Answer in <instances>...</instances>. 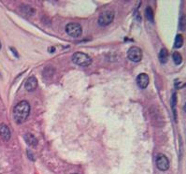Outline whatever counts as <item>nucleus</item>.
<instances>
[{
	"label": "nucleus",
	"instance_id": "5",
	"mask_svg": "<svg viewBox=\"0 0 186 174\" xmlns=\"http://www.w3.org/2000/svg\"><path fill=\"white\" fill-rule=\"evenodd\" d=\"M127 57L132 62H139L142 59V52L138 47H132L127 52Z\"/></svg>",
	"mask_w": 186,
	"mask_h": 174
},
{
	"label": "nucleus",
	"instance_id": "9",
	"mask_svg": "<svg viewBox=\"0 0 186 174\" xmlns=\"http://www.w3.org/2000/svg\"><path fill=\"white\" fill-rule=\"evenodd\" d=\"M24 87H25V90L28 91V92L35 91L37 89V87H38V81H37V79L34 76L28 78L27 81L25 82Z\"/></svg>",
	"mask_w": 186,
	"mask_h": 174
},
{
	"label": "nucleus",
	"instance_id": "8",
	"mask_svg": "<svg viewBox=\"0 0 186 174\" xmlns=\"http://www.w3.org/2000/svg\"><path fill=\"white\" fill-rule=\"evenodd\" d=\"M0 137L2 138L3 141H9L10 137H11V133H10V129L9 127L5 125V124H1L0 125Z\"/></svg>",
	"mask_w": 186,
	"mask_h": 174
},
{
	"label": "nucleus",
	"instance_id": "11",
	"mask_svg": "<svg viewBox=\"0 0 186 174\" xmlns=\"http://www.w3.org/2000/svg\"><path fill=\"white\" fill-rule=\"evenodd\" d=\"M168 53L166 48L161 49L159 53V60L162 64H166L168 62Z\"/></svg>",
	"mask_w": 186,
	"mask_h": 174
},
{
	"label": "nucleus",
	"instance_id": "18",
	"mask_svg": "<svg viewBox=\"0 0 186 174\" xmlns=\"http://www.w3.org/2000/svg\"><path fill=\"white\" fill-rule=\"evenodd\" d=\"M0 48H1V45H0Z\"/></svg>",
	"mask_w": 186,
	"mask_h": 174
},
{
	"label": "nucleus",
	"instance_id": "17",
	"mask_svg": "<svg viewBox=\"0 0 186 174\" xmlns=\"http://www.w3.org/2000/svg\"><path fill=\"white\" fill-rule=\"evenodd\" d=\"M183 21H184V18H183V16H182V18H181V24H180L181 29H183Z\"/></svg>",
	"mask_w": 186,
	"mask_h": 174
},
{
	"label": "nucleus",
	"instance_id": "1",
	"mask_svg": "<svg viewBox=\"0 0 186 174\" xmlns=\"http://www.w3.org/2000/svg\"><path fill=\"white\" fill-rule=\"evenodd\" d=\"M30 114V104L26 100L19 102L13 110V119L17 124H23Z\"/></svg>",
	"mask_w": 186,
	"mask_h": 174
},
{
	"label": "nucleus",
	"instance_id": "7",
	"mask_svg": "<svg viewBox=\"0 0 186 174\" xmlns=\"http://www.w3.org/2000/svg\"><path fill=\"white\" fill-rule=\"evenodd\" d=\"M149 83H150V78L146 73H141L137 77V84L141 89H145L149 85Z\"/></svg>",
	"mask_w": 186,
	"mask_h": 174
},
{
	"label": "nucleus",
	"instance_id": "14",
	"mask_svg": "<svg viewBox=\"0 0 186 174\" xmlns=\"http://www.w3.org/2000/svg\"><path fill=\"white\" fill-rule=\"evenodd\" d=\"M145 15H146V18L148 21L150 22H153V19H154V15H153V11L151 7H147L146 9H145Z\"/></svg>",
	"mask_w": 186,
	"mask_h": 174
},
{
	"label": "nucleus",
	"instance_id": "15",
	"mask_svg": "<svg viewBox=\"0 0 186 174\" xmlns=\"http://www.w3.org/2000/svg\"><path fill=\"white\" fill-rule=\"evenodd\" d=\"M183 37L182 35H177L176 38H175V43H174V47L179 49L183 46Z\"/></svg>",
	"mask_w": 186,
	"mask_h": 174
},
{
	"label": "nucleus",
	"instance_id": "19",
	"mask_svg": "<svg viewBox=\"0 0 186 174\" xmlns=\"http://www.w3.org/2000/svg\"><path fill=\"white\" fill-rule=\"evenodd\" d=\"M73 174H77V173H73Z\"/></svg>",
	"mask_w": 186,
	"mask_h": 174
},
{
	"label": "nucleus",
	"instance_id": "2",
	"mask_svg": "<svg viewBox=\"0 0 186 174\" xmlns=\"http://www.w3.org/2000/svg\"><path fill=\"white\" fill-rule=\"evenodd\" d=\"M92 58L84 53L77 52L72 55V62L81 67H88L92 64Z\"/></svg>",
	"mask_w": 186,
	"mask_h": 174
},
{
	"label": "nucleus",
	"instance_id": "13",
	"mask_svg": "<svg viewBox=\"0 0 186 174\" xmlns=\"http://www.w3.org/2000/svg\"><path fill=\"white\" fill-rule=\"evenodd\" d=\"M176 104H177V95H176V93H174L172 95V96H171V108H172V110H173L175 121H176V118H177V114H176Z\"/></svg>",
	"mask_w": 186,
	"mask_h": 174
},
{
	"label": "nucleus",
	"instance_id": "3",
	"mask_svg": "<svg viewBox=\"0 0 186 174\" xmlns=\"http://www.w3.org/2000/svg\"><path fill=\"white\" fill-rule=\"evenodd\" d=\"M66 32L72 38H79L83 33V28L78 23H69L66 26Z\"/></svg>",
	"mask_w": 186,
	"mask_h": 174
},
{
	"label": "nucleus",
	"instance_id": "12",
	"mask_svg": "<svg viewBox=\"0 0 186 174\" xmlns=\"http://www.w3.org/2000/svg\"><path fill=\"white\" fill-rule=\"evenodd\" d=\"M53 73H54V68L52 66H48L45 68V69L43 71V76L45 78H51V77H53Z\"/></svg>",
	"mask_w": 186,
	"mask_h": 174
},
{
	"label": "nucleus",
	"instance_id": "16",
	"mask_svg": "<svg viewBox=\"0 0 186 174\" xmlns=\"http://www.w3.org/2000/svg\"><path fill=\"white\" fill-rule=\"evenodd\" d=\"M172 58H173V61L176 65H181L182 62H183V57H182L181 54H179L178 52H175L172 54Z\"/></svg>",
	"mask_w": 186,
	"mask_h": 174
},
{
	"label": "nucleus",
	"instance_id": "6",
	"mask_svg": "<svg viewBox=\"0 0 186 174\" xmlns=\"http://www.w3.org/2000/svg\"><path fill=\"white\" fill-rule=\"evenodd\" d=\"M156 167L161 171H168V168H169V160H168V158L166 156L162 155V154L158 155V156L156 158Z\"/></svg>",
	"mask_w": 186,
	"mask_h": 174
},
{
	"label": "nucleus",
	"instance_id": "10",
	"mask_svg": "<svg viewBox=\"0 0 186 174\" xmlns=\"http://www.w3.org/2000/svg\"><path fill=\"white\" fill-rule=\"evenodd\" d=\"M24 141L31 147H37V145L38 143L37 138L33 134H31V133H27V134L24 135Z\"/></svg>",
	"mask_w": 186,
	"mask_h": 174
},
{
	"label": "nucleus",
	"instance_id": "4",
	"mask_svg": "<svg viewBox=\"0 0 186 174\" xmlns=\"http://www.w3.org/2000/svg\"><path fill=\"white\" fill-rule=\"evenodd\" d=\"M114 12L108 10V11H104L102 12L99 17H98V23L101 26H106L108 25L109 23H112L113 19H114Z\"/></svg>",
	"mask_w": 186,
	"mask_h": 174
}]
</instances>
